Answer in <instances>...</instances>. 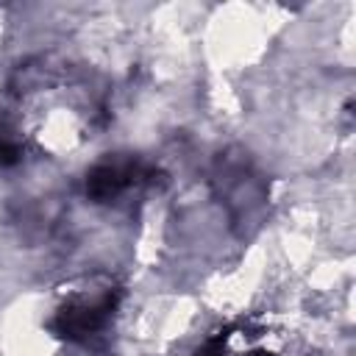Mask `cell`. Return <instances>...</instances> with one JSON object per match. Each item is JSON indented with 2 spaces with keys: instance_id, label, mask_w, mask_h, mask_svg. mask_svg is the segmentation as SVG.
I'll return each mask as SVG.
<instances>
[{
  "instance_id": "obj_1",
  "label": "cell",
  "mask_w": 356,
  "mask_h": 356,
  "mask_svg": "<svg viewBox=\"0 0 356 356\" xmlns=\"http://www.w3.org/2000/svg\"><path fill=\"white\" fill-rule=\"evenodd\" d=\"M197 356H303V345L286 323L256 317L209 337Z\"/></svg>"
},
{
  "instance_id": "obj_4",
  "label": "cell",
  "mask_w": 356,
  "mask_h": 356,
  "mask_svg": "<svg viewBox=\"0 0 356 356\" xmlns=\"http://www.w3.org/2000/svg\"><path fill=\"white\" fill-rule=\"evenodd\" d=\"M22 159V134L14 128H0V167H11Z\"/></svg>"
},
{
  "instance_id": "obj_2",
  "label": "cell",
  "mask_w": 356,
  "mask_h": 356,
  "mask_svg": "<svg viewBox=\"0 0 356 356\" xmlns=\"http://www.w3.org/2000/svg\"><path fill=\"white\" fill-rule=\"evenodd\" d=\"M117 298L120 289L111 281H83L64 292L50 325L70 342H89L108 325L117 309Z\"/></svg>"
},
{
  "instance_id": "obj_3",
  "label": "cell",
  "mask_w": 356,
  "mask_h": 356,
  "mask_svg": "<svg viewBox=\"0 0 356 356\" xmlns=\"http://www.w3.org/2000/svg\"><path fill=\"white\" fill-rule=\"evenodd\" d=\"M150 175L139 161H100L86 175V195L97 203H111Z\"/></svg>"
}]
</instances>
